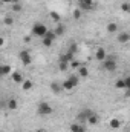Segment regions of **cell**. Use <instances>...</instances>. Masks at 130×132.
Instances as JSON below:
<instances>
[{"label":"cell","mask_w":130,"mask_h":132,"mask_svg":"<svg viewBox=\"0 0 130 132\" xmlns=\"http://www.w3.org/2000/svg\"><path fill=\"white\" fill-rule=\"evenodd\" d=\"M3 23H5L6 26H11V25H14V19H12L11 15H6V17L3 19Z\"/></svg>","instance_id":"23"},{"label":"cell","mask_w":130,"mask_h":132,"mask_svg":"<svg viewBox=\"0 0 130 132\" xmlns=\"http://www.w3.org/2000/svg\"><path fill=\"white\" fill-rule=\"evenodd\" d=\"M5 45V38L3 37H0V46H3Z\"/></svg>","instance_id":"36"},{"label":"cell","mask_w":130,"mask_h":132,"mask_svg":"<svg viewBox=\"0 0 130 132\" xmlns=\"http://www.w3.org/2000/svg\"><path fill=\"white\" fill-rule=\"evenodd\" d=\"M49 15H51V19H52L55 23H60L61 17H60V14H58V12H55V11H51V12H49Z\"/></svg>","instance_id":"21"},{"label":"cell","mask_w":130,"mask_h":132,"mask_svg":"<svg viewBox=\"0 0 130 132\" xmlns=\"http://www.w3.org/2000/svg\"><path fill=\"white\" fill-rule=\"evenodd\" d=\"M106 29H107V32L109 34H115V32H118V29H119V26H118V23H109L107 26H106Z\"/></svg>","instance_id":"14"},{"label":"cell","mask_w":130,"mask_h":132,"mask_svg":"<svg viewBox=\"0 0 130 132\" xmlns=\"http://www.w3.org/2000/svg\"><path fill=\"white\" fill-rule=\"evenodd\" d=\"M69 128H70V132H86L84 125H80V123H72Z\"/></svg>","instance_id":"7"},{"label":"cell","mask_w":130,"mask_h":132,"mask_svg":"<svg viewBox=\"0 0 130 132\" xmlns=\"http://www.w3.org/2000/svg\"><path fill=\"white\" fill-rule=\"evenodd\" d=\"M86 123H89V125H97V123H98V115L95 114V112H92V114L87 117Z\"/></svg>","instance_id":"19"},{"label":"cell","mask_w":130,"mask_h":132,"mask_svg":"<svg viewBox=\"0 0 130 132\" xmlns=\"http://www.w3.org/2000/svg\"><path fill=\"white\" fill-rule=\"evenodd\" d=\"M78 74H80V77H81V78H86V77L89 75V69H87L86 66L80 65V68H78Z\"/></svg>","instance_id":"17"},{"label":"cell","mask_w":130,"mask_h":132,"mask_svg":"<svg viewBox=\"0 0 130 132\" xmlns=\"http://www.w3.org/2000/svg\"><path fill=\"white\" fill-rule=\"evenodd\" d=\"M121 120H118V118H112L110 120V123H109V126L112 128V129H118V128H121Z\"/></svg>","instance_id":"20"},{"label":"cell","mask_w":130,"mask_h":132,"mask_svg":"<svg viewBox=\"0 0 130 132\" xmlns=\"http://www.w3.org/2000/svg\"><path fill=\"white\" fill-rule=\"evenodd\" d=\"M2 3H6V5H11L12 3V0H0Z\"/></svg>","instance_id":"35"},{"label":"cell","mask_w":130,"mask_h":132,"mask_svg":"<svg viewBox=\"0 0 130 132\" xmlns=\"http://www.w3.org/2000/svg\"><path fill=\"white\" fill-rule=\"evenodd\" d=\"M54 112V108L49 104V103H46V101H40L38 103V106H37V114L40 115V117H48V115H51Z\"/></svg>","instance_id":"1"},{"label":"cell","mask_w":130,"mask_h":132,"mask_svg":"<svg viewBox=\"0 0 130 132\" xmlns=\"http://www.w3.org/2000/svg\"><path fill=\"white\" fill-rule=\"evenodd\" d=\"M121 9H123L124 12H129V11H130V5L127 3V2H124V3L121 5Z\"/></svg>","instance_id":"31"},{"label":"cell","mask_w":130,"mask_h":132,"mask_svg":"<svg viewBox=\"0 0 130 132\" xmlns=\"http://www.w3.org/2000/svg\"><path fill=\"white\" fill-rule=\"evenodd\" d=\"M73 57H75V54H72L70 51H67L64 55H61V59H60V60H61V62H66V63H70V62L73 60Z\"/></svg>","instance_id":"16"},{"label":"cell","mask_w":130,"mask_h":132,"mask_svg":"<svg viewBox=\"0 0 130 132\" xmlns=\"http://www.w3.org/2000/svg\"><path fill=\"white\" fill-rule=\"evenodd\" d=\"M115 86H116L118 89H126V83H124V78H119V80H116V81H115Z\"/></svg>","instance_id":"22"},{"label":"cell","mask_w":130,"mask_h":132,"mask_svg":"<svg viewBox=\"0 0 130 132\" xmlns=\"http://www.w3.org/2000/svg\"><path fill=\"white\" fill-rule=\"evenodd\" d=\"M78 3H87V5H94V0H78Z\"/></svg>","instance_id":"34"},{"label":"cell","mask_w":130,"mask_h":132,"mask_svg":"<svg viewBox=\"0 0 130 132\" xmlns=\"http://www.w3.org/2000/svg\"><path fill=\"white\" fill-rule=\"evenodd\" d=\"M25 42H26V43H28V42H31V37H29V35H26V37H25Z\"/></svg>","instance_id":"37"},{"label":"cell","mask_w":130,"mask_h":132,"mask_svg":"<svg viewBox=\"0 0 130 132\" xmlns=\"http://www.w3.org/2000/svg\"><path fill=\"white\" fill-rule=\"evenodd\" d=\"M35 132H48V131H46V129H37Z\"/></svg>","instance_id":"38"},{"label":"cell","mask_w":130,"mask_h":132,"mask_svg":"<svg viewBox=\"0 0 130 132\" xmlns=\"http://www.w3.org/2000/svg\"><path fill=\"white\" fill-rule=\"evenodd\" d=\"M61 88H63V91H72V89H73L75 86H73V83H72V81H70L69 78H66L64 81L61 83Z\"/></svg>","instance_id":"15"},{"label":"cell","mask_w":130,"mask_h":132,"mask_svg":"<svg viewBox=\"0 0 130 132\" xmlns=\"http://www.w3.org/2000/svg\"><path fill=\"white\" fill-rule=\"evenodd\" d=\"M11 78H12L14 83H20V85H22V81L25 80L23 75H22V72H18V71H17V72H12V74H11Z\"/></svg>","instance_id":"10"},{"label":"cell","mask_w":130,"mask_h":132,"mask_svg":"<svg viewBox=\"0 0 130 132\" xmlns=\"http://www.w3.org/2000/svg\"><path fill=\"white\" fill-rule=\"evenodd\" d=\"M51 91H52L54 94H60V92H63V88H61V83H57V81H52V83H51Z\"/></svg>","instance_id":"11"},{"label":"cell","mask_w":130,"mask_h":132,"mask_svg":"<svg viewBox=\"0 0 130 132\" xmlns=\"http://www.w3.org/2000/svg\"><path fill=\"white\" fill-rule=\"evenodd\" d=\"M92 114V111L90 109H84V111H81V112H78V115H77V121L80 123V125H84L86 123V120H87V117Z\"/></svg>","instance_id":"5"},{"label":"cell","mask_w":130,"mask_h":132,"mask_svg":"<svg viewBox=\"0 0 130 132\" xmlns=\"http://www.w3.org/2000/svg\"><path fill=\"white\" fill-rule=\"evenodd\" d=\"M124 83H126V89H130V77L124 78Z\"/></svg>","instance_id":"33"},{"label":"cell","mask_w":130,"mask_h":132,"mask_svg":"<svg viewBox=\"0 0 130 132\" xmlns=\"http://www.w3.org/2000/svg\"><path fill=\"white\" fill-rule=\"evenodd\" d=\"M73 19H75V20H80V19H81V9H80V8H77V9L73 11Z\"/></svg>","instance_id":"30"},{"label":"cell","mask_w":130,"mask_h":132,"mask_svg":"<svg viewBox=\"0 0 130 132\" xmlns=\"http://www.w3.org/2000/svg\"><path fill=\"white\" fill-rule=\"evenodd\" d=\"M103 68H104L106 71H109V72H113V71H116V68H118L116 57H113V55H107V57L103 60Z\"/></svg>","instance_id":"2"},{"label":"cell","mask_w":130,"mask_h":132,"mask_svg":"<svg viewBox=\"0 0 130 132\" xmlns=\"http://www.w3.org/2000/svg\"><path fill=\"white\" fill-rule=\"evenodd\" d=\"M67 51H70L72 54H77V52H78V46H77V43L72 42V43L69 45V49H67Z\"/></svg>","instance_id":"25"},{"label":"cell","mask_w":130,"mask_h":132,"mask_svg":"<svg viewBox=\"0 0 130 132\" xmlns=\"http://www.w3.org/2000/svg\"><path fill=\"white\" fill-rule=\"evenodd\" d=\"M11 5H12V11H14V12H20V11L23 9V6L20 5V2H18V3H11Z\"/></svg>","instance_id":"26"},{"label":"cell","mask_w":130,"mask_h":132,"mask_svg":"<svg viewBox=\"0 0 130 132\" xmlns=\"http://www.w3.org/2000/svg\"><path fill=\"white\" fill-rule=\"evenodd\" d=\"M106 57H107V52H106L104 48H98L97 51H95V59H97L98 62H103Z\"/></svg>","instance_id":"6"},{"label":"cell","mask_w":130,"mask_h":132,"mask_svg":"<svg viewBox=\"0 0 130 132\" xmlns=\"http://www.w3.org/2000/svg\"><path fill=\"white\" fill-rule=\"evenodd\" d=\"M67 68H69V63H66V62H61V60H60V65H58V69H60L61 72H64V71H67Z\"/></svg>","instance_id":"28"},{"label":"cell","mask_w":130,"mask_h":132,"mask_svg":"<svg viewBox=\"0 0 130 132\" xmlns=\"http://www.w3.org/2000/svg\"><path fill=\"white\" fill-rule=\"evenodd\" d=\"M118 42L123 43V45H126L127 42H130V34L129 32H119L118 34Z\"/></svg>","instance_id":"9"},{"label":"cell","mask_w":130,"mask_h":132,"mask_svg":"<svg viewBox=\"0 0 130 132\" xmlns=\"http://www.w3.org/2000/svg\"><path fill=\"white\" fill-rule=\"evenodd\" d=\"M69 80H70V81L73 83V86H75V88H77V86L80 85V78H78L77 75H70V77H69Z\"/></svg>","instance_id":"27"},{"label":"cell","mask_w":130,"mask_h":132,"mask_svg":"<svg viewBox=\"0 0 130 132\" xmlns=\"http://www.w3.org/2000/svg\"><path fill=\"white\" fill-rule=\"evenodd\" d=\"M18 59H20V62L23 63L25 66H29L32 63V57H31V54H29V51H20L18 52Z\"/></svg>","instance_id":"4"},{"label":"cell","mask_w":130,"mask_h":132,"mask_svg":"<svg viewBox=\"0 0 130 132\" xmlns=\"http://www.w3.org/2000/svg\"><path fill=\"white\" fill-rule=\"evenodd\" d=\"M66 32V26L63 23H57V26H55V29H54V34L57 35V37H60V35H63Z\"/></svg>","instance_id":"8"},{"label":"cell","mask_w":130,"mask_h":132,"mask_svg":"<svg viewBox=\"0 0 130 132\" xmlns=\"http://www.w3.org/2000/svg\"><path fill=\"white\" fill-rule=\"evenodd\" d=\"M48 32V26L44 25V23H35L32 26V34L35 37H44V34Z\"/></svg>","instance_id":"3"},{"label":"cell","mask_w":130,"mask_h":132,"mask_svg":"<svg viewBox=\"0 0 130 132\" xmlns=\"http://www.w3.org/2000/svg\"><path fill=\"white\" fill-rule=\"evenodd\" d=\"M69 68H73V69H75V68H80V63L75 62V60H72V62L69 63Z\"/></svg>","instance_id":"32"},{"label":"cell","mask_w":130,"mask_h":132,"mask_svg":"<svg viewBox=\"0 0 130 132\" xmlns=\"http://www.w3.org/2000/svg\"><path fill=\"white\" fill-rule=\"evenodd\" d=\"M41 43H43V46H46V48H51L54 42H52L51 38H48V37H43V40H41Z\"/></svg>","instance_id":"24"},{"label":"cell","mask_w":130,"mask_h":132,"mask_svg":"<svg viewBox=\"0 0 130 132\" xmlns=\"http://www.w3.org/2000/svg\"><path fill=\"white\" fill-rule=\"evenodd\" d=\"M18 108V101L15 98H9L8 100V109H11V111H15Z\"/></svg>","instance_id":"18"},{"label":"cell","mask_w":130,"mask_h":132,"mask_svg":"<svg viewBox=\"0 0 130 132\" xmlns=\"http://www.w3.org/2000/svg\"><path fill=\"white\" fill-rule=\"evenodd\" d=\"M44 37H48V38H51V40H52V42H54V40H55V38H57V35H55V34H54V31H49V29H48V32L44 34Z\"/></svg>","instance_id":"29"},{"label":"cell","mask_w":130,"mask_h":132,"mask_svg":"<svg viewBox=\"0 0 130 132\" xmlns=\"http://www.w3.org/2000/svg\"><path fill=\"white\" fill-rule=\"evenodd\" d=\"M11 74V66L9 65H0V78L2 77H6Z\"/></svg>","instance_id":"12"},{"label":"cell","mask_w":130,"mask_h":132,"mask_svg":"<svg viewBox=\"0 0 130 132\" xmlns=\"http://www.w3.org/2000/svg\"><path fill=\"white\" fill-rule=\"evenodd\" d=\"M34 88V83H32V80H23L22 81V89L25 91V92H28V91H31Z\"/></svg>","instance_id":"13"}]
</instances>
